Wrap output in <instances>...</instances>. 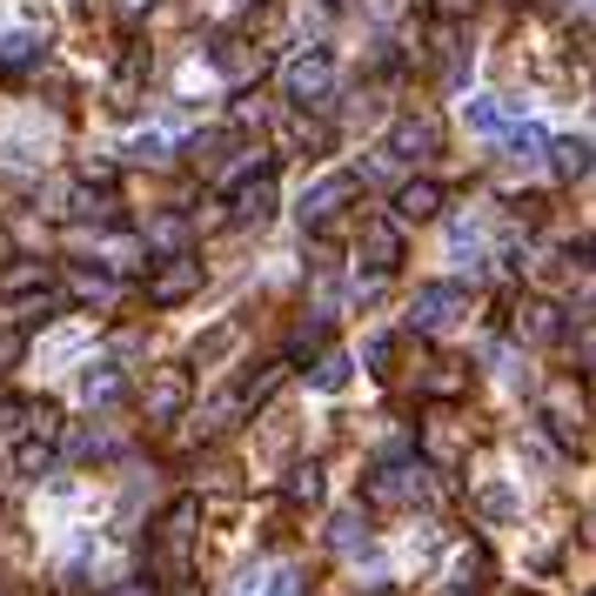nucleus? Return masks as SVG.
Listing matches in <instances>:
<instances>
[{"label": "nucleus", "instance_id": "obj_18", "mask_svg": "<svg viewBox=\"0 0 596 596\" xmlns=\"http://www.w3.org/2000/svg\"><path fill=\"white\" fill-rule=\"evenodd\" d=\"M315 382H322V389H343V382H349V356H328V362L315 369Z\"/></svg>", "mask_w": 596, "mask_h": 596}, {"label": "nucleus", "instance_id": "obj_8", "mask_svg": "<svg viewBox=\"0 0 596 596\" xmlns=\"http://www.w3.org/2000/svg\"><path fill=\"white\" fill-rule=\"evenodd\" d=\"M182 402H188V376H182V369L161 376V382L148 389V415H182Z\"/></svg>", "mask_w": 596, "mask_h": 596}, {"label": "nucleus", "instance_id": "obj_7", "mask_svg": "<svg viewBox=\"0 0 596 596\" xmlns=\"http://www.w3.org/2000/svg\"><path fill=\"white\" fill-rule=\"evenodd\" d=\"M269 215H275V182L262 175V182H248L235 195V221H269Z\"/></svg>", "mask_w": 596, "mask_h": 596}, {"label": "nucleus", "instance_id": "obj_16", "mask_svg": "<svg viewBox=\"0 0 596 596\" xmlns=\"http://www.w3.org/2000/svg\"><path fill=\"white\" fill-rule=\"evenodd\" d=\"M47 463H54V456H47V443H21V456H14V469H21V476H41Z\"/></svg>", "mask_w": 596, "mask_h": 596}, {"label": "nucleus", "instance_id": "obj_11", "mask_svg": "<svg viewBox=\"0 0 596 596\" xmlns=\"http://www.w3.org/2000/svg\"><path fill=\"white\" fill-rule=\"evenodd\" d=\"M362 248H369V269H382V275L395 269V254H402L395 228H369V235H362Z\"/></svg>", "mask_w": 596, "mask_h": 596}, {"label": "nucleus", "instance_id": "obj_6", "mask_svg": "<svg viewBox=\"0 0 596 596\" xmlns=\"http://www.w3.org/2000/svg\"><path fill=\"white\" fill-rule=\"evenodd\" d=\"M235 596H302V583H295L289 563H269V570H248V576L235 583Z\"/></svg>", "mask_w": 596, "mask_h": 596}, {"label": "nucleus", "instance_id": "obj_9", "mask_svg": "<svg viewBox=\"0 0 596 596\" xmlns=\"http://www.w3.org/2000/svg\"><path fill=\"white\" fill-rule=\"evenodd\" d=\"M115 389H121L115 362H88V369H80V402H108Z\"/></svg>", "mask_w": 596, "mask_h": 596}, {"label": "nucleus", "instance_id": "obj_13", "mask_svg": "<svg viewBox=\"0 0 596 596\" xmlns=\"http://www.w3.org/2000/svg\"><path fill=\"white\" fill-rule=\"evenodd\" d=\"M509 148H517L523 161H543V148H550V134H543L537 121H523V128H509Z\"/></svg>", "mask_w": 596, "mask_h": 596}, {"label": "nucleus", "instance_id": "obj_20", "mask_svg": "<svg viewBox=\"0 0 596 596\" xmlns=\"http://www.w3.org/2000/svg\"><path fill=\"white\" fill-rule=\"evenodd\" d=\"M161 148H167V134H141L134 141V161H161Z\"/></svg>", "mask_w": 596, "mask_h": 596}, {"label": "nucleus", "instance_id": "obj_3", "mask_svg": "<svg viewBox=\"0 0 596 596\" xmlns=\"http://www.w3.org/2000/svg\"><path fill=\"white\" fill-rule=\"evenodd\" d=\"M349 195H356V175H328V182H315L308 202H302V221H308V228H328L335 208H343Z\"/></svg>", "mask_w": 596, "mask_h": 596}, {"label": "nucleus", "instance_id": "obj_19", "mask_svg": "<svg viewBox=\"0 0 596 596\" xmlns=\"http://www.w3.org/2000/svg\"><path fill=\"white\" fill-rule=\"evenodd\" d=\"M556 167H563V175H576V167H583V148H576V141H556Z\"/></svg>", "mask_w": 596, "mask_h": 596}, {"label": "nucleus", "instance_id": "obj_4", "mask_svg": "<svg viewBox=\"0 0 596 596\" xmlns=\"http://www.w3.org/2000/svg\"><path fill=\"white\" fill-rule=\"evenodd\" d=\"M202 289V262H188V254H175V269H161L154 282H148V295L161 302V308H175V302H188Z\"/></svg>", "mask_w": 596, "mask_h": 596}, {"label": "nucleus", "instance_id": "obj_15", "mask_svg": "<svg viewBox=\"0 0 596 596\" xmlns=\"http://www.w3.org/2000/svg\"><path fill=\"white\" fill-rule=\"evenodd\" d=\"M322 496V469H295L289 476V502H315Z\"/></svg>", "mask_w": 596, "mask_h": 596}, {"label": "nucleus", "instance_id": "obj_10", "mask_svg": "<svg viewBox=\"0 0 596 596\" xmlns=\"http://www.w3.org/2000/svg\"><path fill=\"white\" fill-rule=\"evenodd\" d=\"M436 202H443V195H436L430 182H409L395 208H402V221H430V215H436Z\"/></svg>", "mask_w": 596, "mask_h": 596}, {"label": "nucleus", "instance_id": "obj_1", "mask_svg": "<svg viewBox=\"0 0 596 596\" xmlns=\"http://www.w3.org/2000/svg\"><path fill=\"white\" fill-rule=\"evenodd\" d=\"M328 80H335V61L315 47V54H302L295 67H289V101L295 108H315V101H328Z\"/></svg>", "mask_w": 596, "mask_h": 596}, {"label": "nucleus", "instance_id": "obj_2", "mask_svg": "<svg viewBox=\"0 0 596 596\" xmlns=\"http://www.w3.org/2000/svg\"><path fill=\"white\" fill-rule=\"evenodd\" d=\"M463 302H469V295H463L456 282H436V289H415V308H409V322H415V328H449Z\"/></svg>", "mask_w": 596, "mask_h": 596}, {"label": "nucleus", "instance_id": "obj_14", "mask_svg": "<svg viewBox=\"0 0 596 596\" xmlns=\"http://www.w3.org/2000/svg\"><path fill=\"white\" fill-rule=\"evenodd\" d=\"M362 537H369V523L356 517V509H349V517H335V550H356Z\"/></svg>", "mask_w": 596, "mask_h": 596}, {"label": "nucleus", "instance_id": "obj_17", "mask_svg": "<svg viewBox=\"0 0 596 596\" xmlns=\"http://www.w3.org/2000/svg\"><path fill=\"white\" fill-rule=\"evenodd\" d=\"M469 128L496 134V128H502V108H496V101H469Z\"/></svg>", "mask_w": 596, "mask_h": 596}, {"label": "nucleus", "instance_id": "obj_12", "mask_svg": "<svg viewBox=\"0 0 596 596\" xmlns=\"http://www.w3.org/2000/svg\"><path fill=\"white\" fill-rule=\"evenodd\" d=\"M395 148H402V154H415V148L430 154V148H436V121H402V128H395Z\"/></svg>", "mask_w": 596, "mask_h": 596}, {"label": "nucleus", "instance_id": "obj_5", "mask_svg": "<svg viewBox=\"0 0 596 596\" xmlns=\"http://www.w3.org/2000/svg\"><path fill=\"white\" fill-rule=\"evenodd\" d=\"M422 489H430V483H422L415 463H395V469H376V476H369V496H376V502H415Z\"/></svg>", "mask_w": 596, "mask_h": 596}]
</instances>
